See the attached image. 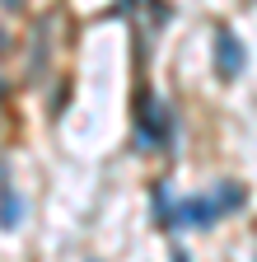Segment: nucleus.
Listing matches in <instances>:
<instances>
[{
  "mask_svg": "<svg viewBox=\"0 0 257 262\" xmlns=\"http://www.w3.org/2000/svg\"><path fill=\"white\" fill-rule=\"evenodd\" d=\"M141 145H164V108H159V98L145 94L141 98Z\"/></svg>",
  "mask_w": 257,
  "mask_h": 262,
  "instance_id": "f257e3e1",
  "label": "nucleus"
},
{
  "mask_svg": "<svg viewBox=\"0 0 257 262\" xmlns=\"http://www.w3.org/2000/svg\"><path fill=\"white\" fill-rule=\"evenodd\" d=\"M243 42L234 38V33H220V42H215V66H220V75L224 80H234V75H243Z\"/></svg>",
  "mask_w": 257,
  "mask_h": 262,
  "instance_id": "f03ea898",
  "label": "nucleus"
},
{
  "mask_svg": "<svg viewBox=\"0 0 257 262\" xmlns=\"http://www.w3.org/2000/svg\"><path fill=\"white\" fill-rule=\"evenodd\" d=\"M215 202H206V196H192V202H182L178 206V215H173V225H211L215 220Z\"/></svg>",
  "mask_w": 257,
  "mask_h": 262,
  "instance_id": "7ed1b4c3",
  "label": "nucleus"
},
{
  "mask_svg": "<svg viewBox=\"0 0 257 262\" xmlns=\"http://www.w3.org/2000/svg\"><path fill=\"white\" fill-rule=\"evenodd\" d=\"M0 225H5V229L19 225V196H14V187H5V183H0Z\"/></svg>",
  "mask_w": 257,
  "mask_h": 262,
  "instance_id": "20e7f679",
  "label": "nucleus"
},
{
  "mask_svg": "<svg viewBox=\"0 0 257 262\" xmlns=\"http://www.w3.org/2000/svg\"><path fill=\"white\" fill-rule=\"evenodd\" d=\"M0 52H5V33H0Z\"/></svg>",
  "mask_w": 257,
  "mask_h": 262,
  "instance_id": "39448f33",
  "label": "nucleus"
},
{
  "mask_svg": "<svg viewBox=\"0 0 257 262\" xmlns=\"http://www.w3.org/2000/svg\"><path fill=\"white\" fill-rule=\"evenodd\" d=\"M5 5H24V0H5Z\"/></svg>",
  "mask_w": 257,
  "mask_h": 262,
  "instance_id": "423d86ee",
  "label": "nucleus"
}]
</instances>
